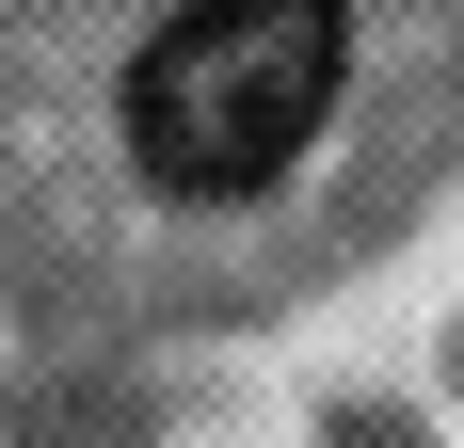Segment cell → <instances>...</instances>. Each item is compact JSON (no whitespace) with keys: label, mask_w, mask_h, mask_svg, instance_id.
Segmentation results:
<instances>
[{"label":"cell","mask_w":464,"mask_h":448,"mask_svg":"<svg viewBox=\"0 0 464 448\" xmlns=\"http://www.w3.org/2000/svg\"><path fill=\"white\" fill-rule=\"evenodd\" d=\"M353 81V0H177L129 64V161L177 209H240L321 144Z\"/></svg>","instance_id":"cell-1"}]
</instances>
